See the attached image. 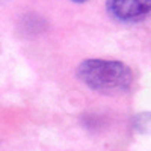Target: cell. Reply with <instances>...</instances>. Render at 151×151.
<instances>
[{"label": "cell", "mask_w": 151, "mask_h": 151, "mask_svg": "<svg viewBox=\"0 0 151 151\" xmlns=\"http://www.w3.org/2000/svg\"><path fill=\"white\" fill-rule=\"evenodd\" d=\"M77 77L92 91L106 95L127 92L134 82L133 71L129 65L106 59L83 60L77 68Z\"/></svg>", "instance_id": "1"}, {"label": "cell", "mask_w": 151, "mask_h": 151, "mask_svg": "<svg viewBox=\"0 0 151 151\" xmlns=\"http://www.w3.org/2000/svg\"><path fill=\"white\" fill-rule=\"evenodd\" d=\"M106 11L118 23H141L151 15V0H107Z\"/></svg>", "instance_id": "2"}, {"label": "cell", "mask_w": 151, "mask_h": 151, "mask_svg": "<svg viewBox=\"0 0 151 151\" xmlns=\"http://www.w3.org/2000/svg\"><path fill=\"white\" fill-rule=\"evenodd\" d=\"M133 127L139 133H151V112H142L133 119Z\"/></svg>", "instance_id": "3"}, {"label": "cell", "mask_w": 151, "mask_h": 151, "mask_svg": "<svg viewBox=\"0 0 151 151\" xmlns=\"http://www.w3.org/2000/svg\"><path fill=\"white\" fill-rule=\"evenodd\" d=\"M71 2H74V3H85V2H88V0H71Z\"/></svg>", "instance_id": "4"}]
</instances>
